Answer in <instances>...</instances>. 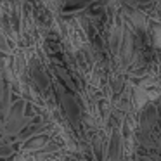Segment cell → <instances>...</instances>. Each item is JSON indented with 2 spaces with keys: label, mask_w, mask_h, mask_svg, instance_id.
<instances>
[]
</instances>
